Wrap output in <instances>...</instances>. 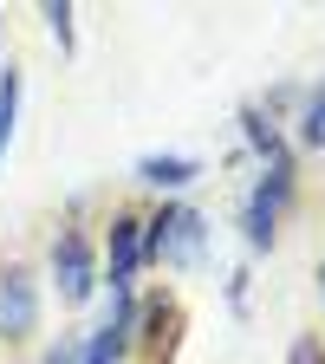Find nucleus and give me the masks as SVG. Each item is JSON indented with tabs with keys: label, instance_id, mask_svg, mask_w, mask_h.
Segmentation results:
<instances>
[{
	"label": "nucleus",
	"instance_id": "nucleus-1",
	"mask_svg": "<svg viewBox=\"0 0 325 364\" xmlns=\"http://www.w3.org/2000/svg\"><path fill=\"white\" fill-rule=\"evenodd\" d=\"M144 254L189 267V260L202 254V215H196V208H163L156 221H144Z\"/></svg>",
	"mask_w": 325,
	"mask_h": 364
},
{
	"label": "nucleus",
	"instance_id": "nucleus-2",
	"mask_svg": "<svg viewBox=\"0 0 325 364\" xmlns=\"http://www.w3.org/2000/svg\"><path fill=\"white\" fill-rule=\"evenodd\" d=\"M33 318H39L33 273H26V267H7V273H0V332H7V338H26Z\"/></svg>",
	"mask_w": 325,
	"mask_h": 364
},
{
	"label": "nucleus",
	"instance_id": "nucleus-3",
	"mask_svg": "<svg viewBox=\"0 0 325 364\" xmlns=\"http://www.w3.org/2000/svg\"><path fill=\"white\" fill-rule=\"evenodd\" d=\"M53 273H59V293L78 306V299H91V241L85 235H59V247H53Z\"/></svg>",
	"mask_w": 325,
	"mask_h": 364
},
{
	"label": "nucleus",
	"instance_id": "nucleus-4",
	"mask_svg": "<svg viewBox=\"0 0 325 364\" xmlns=\"http://www.w3.org/2000/svg\"><path fill=\"white\" fill-rule=\"evenodd\" d=\"M137 260H144V221H137V215H124V221L111 228V287H117V293L130 287Z\"/></svg>",
	"mask_w": 325,
	"mask_h": 364
},
{
	"label": "nucleus",
	"instance_id": "nucleus-5",
	"mask_svg": "<svg viewBox=\"0 0 325 364\" xmlns=\"http://www.w3.org/2000/svg\"><path fill=\"white\" fill-rule=\"evenodd\" d=\"M137 176L156 182V189H182V182L196 176V163H189V156H144V163H137Z\"/></svg>",
	"mask_w": 325,
	"mask_h": 364
},
{
	"label": "nucleus",
	"instance_id": "nucleus-6",
	"mask_svg": "<svg viewBox=\"0 0 325 364\" xmlns=\"http://www.w3.org/2000/svg\"><path fill=\"white\" fill-rule=\"evenodd\" d=\"M124 332H130V306H124V312L111 318V326H105L98 338L85 345V364H117V351H124Z\"/></svg>",
	"mask_w": 325,
	"mask_h": 364
},
{
	"label": "nucleus",
	"instance_id": "nucleus-7",
	"mask_svg": "<svg viewBox=\"0 0 325 364\" xmlns=\"http://www.w3.org/2000/svg\"><path fill=\"white\" fill-rule=\"evenodd\" d=\"M14 111H20V72H7V85H0V150L14 136Z\"/></svg>",
	"mask_w": 325,
	"mask_h": 364
},
{
	"label": "nucleus",
	"instance_id": "nucleus-8",
	"mask_svg": "<svg viewBox=\"0 0 325 364\" xmlns=\"http://www.w3.org/2000/svg\"><path fill=\"white\" fill-rule=\"evenodd\" d=\"M299 130H306L312 150H325V85L312 91V105H306V124H299Z\"/></svg>",
	"mask_w": 325,
	"mask_h": 364
},
{
	"label": "nucleus",
	"instance_id": "nucleus-9",
	"mask_svg": "<svg viewBox=\"0 0 325 364\" xmlns=\"http://www.w3.org/2000/svg\"><path fill=\"white\" fill-rule=\"evenodd\" d=\"M46 20H53V39H59V53H72V7H65V0H53V7H46Z\"/></svg>",
	"mask_w": 325,
	"mask_h": 364
},
{
	"label": "nucleus",
	"instance_id": "nucleus-10",
	"mask_svg": "<svg viewBox=\"0 0 325 364\" xmlns=\"http://www.w3.org/2000/svg\"><path fill=\"white\" fill-rule=\"evenodd\" d=\"M293 364H325V351H319L312 338H299V345H293Z\"/></svg>",
	"mask_w": 325,
	"mask_h": 364
},
{
	"label": "nucleus",
	"instance_id": "nucleus-11",
	"mask_svg": "<svg viewBox=\"0 0 325 364\" xmlns=\"http://www.w3.org/2000/svg\"><path fill=\"white\" fill-rule=\"evenodd\" d=\"M46 364H72V345H59V351H46Z\"/></svg>",
	"mask_w": 325,
	"mask_h": 364
}]
</instances>
